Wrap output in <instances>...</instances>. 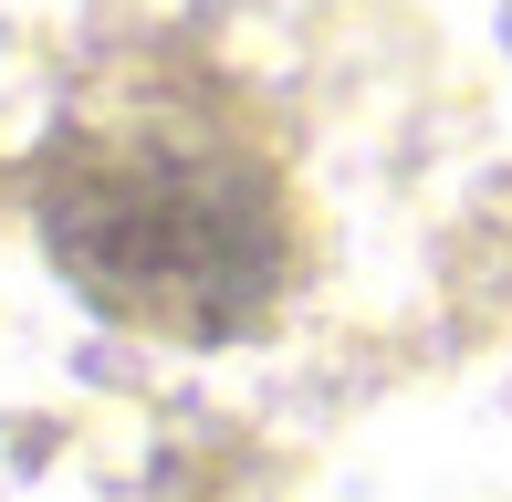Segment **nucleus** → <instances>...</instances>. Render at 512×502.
I'll return each mask as SVG.
<instances>
[{
	"label": "nucleus",
	"instance_id": "obj_1",
	"mask_svg": "<svg viewBox=\"0 0 512 502\" xmlns=\"http://www.w3.org/2000/svg\"><path fill=\"white\" fill-rule=\"evenodd\" d=\"M21 189L53 272L115 335L241 346L293 283L283 168L209 84L147 74L63 105Z\"/></svg>",
	"mask_w": 512,
	"mask_h": 502
}]
</instances>
